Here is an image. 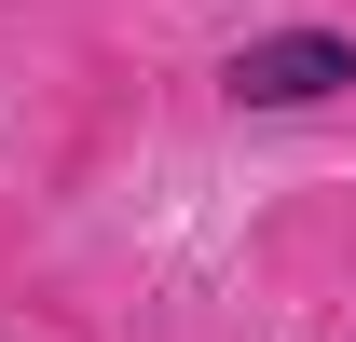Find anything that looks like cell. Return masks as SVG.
Listing matches in <instances>:
<instances>
[{
  "mask_svg": "<svg viewBox=\"0 0 356 342\" xmlns=\"http://www.w3.org/2000/svg\"><path fill=\"white\" fill-rule=\"evenodd\" d=\"M356 83V28H247V42L220 55V96L233 110H329V96Z\"/></svg>",
  "mask_w": 356,
  "mask_h": 342,
  "instance_id": "1",
  "label": "cell"
}]
</instances>
